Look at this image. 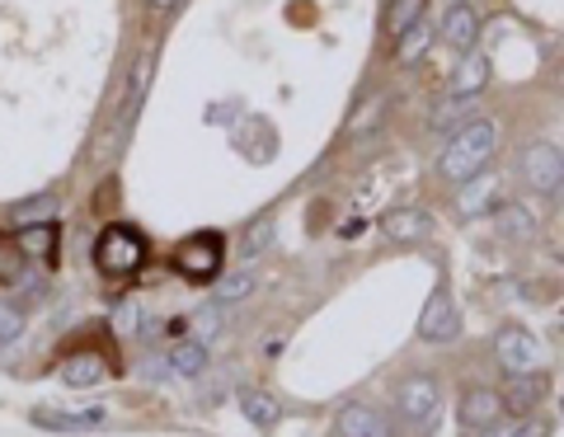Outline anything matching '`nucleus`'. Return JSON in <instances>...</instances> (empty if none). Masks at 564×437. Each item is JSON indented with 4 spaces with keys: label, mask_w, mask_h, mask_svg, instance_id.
<instances>
[{
    "label": "nucleus",
    "mask_w": 564,
    "mask_h": 437,
    "mask_svg": "<svg viewBox=\"0 0 564 437\" xmlns=\"http://www.w3.org/2000/svg\"><path fill=\"white\" fill-rule=\"evenodd\" d=\"M381 108H386L381 99H372V104L363 108V118H353V122H349V132H353V137H363V132H372V128H376V122H381Z\"/></svg>",
    "instance_id": "obj_30"
},
{
    "label": "nucleus",
    "mask_w": 564,
    "mask_h": 437,
    "mask_svg": "<svg viewBox=\"0 0 564 437\" xmlns=\"http://www.w3.org/2000/svg\"><path fill=\"white\" fill-rule=\"evenodd\" d=\"M141 324V306L137 302H122L118 306V330H137Z\"/></svg>",
    "instance_id": "obj_31"
},
{
    "label": "nucleus",
    "mask_w": 564,
    "mask_h": 437,
    "mask_svg": "<svg viewBox=\"0 0 564 437\" xmlns=\"http://www.w3.org/2000/svg\"><path fill=\"white\" fill-rule=\"evenodd\" d=\"M555 198H560V208H564V184H560V189H555Z\"/></svg>",
    "instance_id": "obj_34"
},
{
    "label": "nucleus",
    "mask_w": 564,
    "mask_h": 437,
    "mask_svg": "<svg viewBox=\"0 0 564 437\" xmlns=\"http://www.w3.org/2000/svg\"><path fill=\"white\" fill-rule=\"evenodd\" d=\"M541 395H545V377H537V371H513L508 377V400H504V410L508 414H531L541 404Z\"/></svg>",
    "instance_id": "obj_15"
},
{
    "label": "nucleus",
    "mask_w": 564,
    "mask_h": 437,
    "mask_svg": "<svg viewBox=\"0 0 564 437\" xmlns=\"http://www.w3.org/2000/svg\"><path fill=\"white\" fill-rule=\"evenodd\" d=\"M193 324H198V339H202V343H208V339H212L216 330H222V306H216V302H212L208 310H198V316H193Z\"/></svg>",
    "instance_id": "obj_29"
},
{
    "label": "nucleus",
    "mask_w": 564,
    "mask_h": 437,
    "mask_svg": "<svg viewBox=\"0 0 564 437\" xmlns=\"http://www.w3.org/2000/svg\"><path fill=\"white\" fill-rule=\"evenodd\" d=\"M513 437H551V424H541V418H527V424H517Z\"/></svg>",
    "instance_id": "obj_32"
},
{
    "label": "nucleus",
    "mask_w": 564,
    "mask_h": 437,
    "mask_svg": "<svg viewBox=\"0 0 564 437\" xmlns=\"http://www.w3.org/2000/svg\"><path fill=\"white\" fill-rule=\"evenodd\" d=\"M94 263L108 277H132L146 263V240L132 226H104L99 240H94Z\"/></svg>",
    "instance_id": "obj_3"
},
{
    "label": "nucleus",
    "mask_w": 564,
    "mask_h": 437,
    "mask_svg": "<svg viewBox=\"0 0 564 437\" xmlns=\"http://www.w3.org/2000/svg\"><path fill=\"white\" fill-rule=\"evenodd\" d=\"M428 43H433V28L419 20L414 28H404V34H400V43H396V61H400V67H410V61H419V52L428 48Z\"/></svg>",
    "instance_id": "obj_25"
},
{
    "label": "nucleus",
    "mask_w": 564,
    "mask_h": 437,
    "mask_svg": "<svg viewBox=\"0 0 564 437\" xmlns=\"http://www.w3.org/2000/svg\"><path fill=\"white\" fill-rule=\"evenodd\" d=\"M466 122H475V104H470V99H457V95H451L447 104H437V108H433L428 128H433V132H461V128H466Z\"/></svg>",
    "instance_id": "obj_19"
},
{
    "label": "nucleus",
    "mask_w": 564,
    "mask_h": 437,
    "mask_svg": "<svg viewBox=\"0 0 564 437\" xmlns=\"http://www.w3.org/2000/svg\"><path fill=\"white\" fill-rule=\"evenodd\" d=\"M169 371H175V377H202V371H208V343L179 339L175 349H169Z\"/></svg>",
    "instance_id": "obj_17"
},
{
    "label": "nucleus",
    "mask_w": 564,
    "mask_h": 437,
    "mask_svg": "<svg viewBox=\"0 0 564 437\" xmlns=\"http://www.w3.org/2000/svg\"><path fill=\"white\" fill-rule=\"evenodd\" d=\"M498 189H504V184L480 169V175H470V179H466V189L457 193V212L466 216V222H475V216L494 212V208H498Z\"/></svg>",
    "instance_id": "obj_9"
},
{
    "label": "nucleus",
    "mask_w": 564,
    "mask_h": 437,
    "mask_svg": "<svg viewBox=\"0 0 564 437\" xmlns=\"http://www.w3.org/2000/svg\"><path fill=\"white\" fill-rule=\"evenodd\" d=\"M24 334V310L14 302H0V343H14Z\"/></svg>",
    "instance_id": "obj_28"
},
{
    "label": "nucleus",
    "mask_w": 564,
    "mask_h": 437,
    "mask_svg": "<svg viewBox=\"0 0 564 437\" xmlns=\"http://www.w3.org/2000/svg\"><path fill=\"white\" fill-rule=\"evenodd\" d=\"M57 193H38V198H24V202H14L10 208V222L14 226H38V222H52V212H57Z\"/></svg>",
    "instance_id": "obj_22"
},
{
    "label": "nucleus",
    "mask_w": 564,
    "mask_h": 437,
    "mask_svg": "<svg viewBox=\"0 0 564 437\" xmlns=\"http://www.w3.org/2000/svg\"><path fill=\"white\" fill-rule=\"evenodd\" d=\"M334 428H339V437H396V428L386 424V414H376L372 404H343Z\"/></svg>",
    "instance_id": "obj_11"
},
{
    "label": "nucleus",
    "mask_w": 564,
    "mask_h": 437,
    "mask_svg": "<svg viewBox=\"0 0 564 437\" xmlns=\"http://www.w3.org/2000/svg\"><path fill=\"white\" fill-rule=\"evenodd\" d=\"M484 85H490V57L470 52L457 67V75H451V95H457V99H475Z\"/></svg>",
    "instance_id": "obj_16"
},
{
    "label": "nucleus",
    "mask_w": 564,
    "mask_h": 437,
    "mask_svg": "<svg viewBox=\"0 0 564 437\" xmlns=\"http://www.w3.org/2000/svg\"><path fill=\"white\" fill-rule=\"evenodd\" d=\"M457 334H461L457 302H451V292H447V287H437V292H433V302L423 306V316H419V339H423V343H451Z\"/></svg>",
    "instance_id": "obj_6"
},
{
    "label": "nucleus",
    "mask_w": 564,
    "mask_h": 437,
    "mask_svg": "<svg viewBox=\"0 0 564 437\" xmlns=\"http://www.w3.org/2000/svg\"><path fill=\"white\" fill-rule=\"evenodd\" d=\"M269 245H273V222H269V216H259V222L245 231V245H240V255H245V259H259V255H263V249H269Z\"/></svg>",
    "instance_id": "obj_27"
},
{
    "label": "nucleus",
    "mask_w": 564,
    "mask_h": 437,
    "mask_svg": "<svg viewBox=\"0 0 564 437\" xmlns=\"http://www.w3.org/2000/svg\"><path fill=\"white\" fill-rule=\"evenodd\" d=\"M508 410H504V395L498 390H490V386H475V390H466L461 395V424H466V433H480V428H490V424H498Z\"/></svg>",
    "instance_id": "obj_8"
},
{
    "label": "nucleus",
    "mask_w": 564,
    "mask_h": 437,
    "mask_svg": "<svg viewBox=\"0 0 564 437\" xmlns=\"http://www.w3.org/2000/svg\"><path fill=\"white\" fill-rule=\"evenodd\" d=\"M494 222H498V236L513 240V245L537 240V212L522 208V202H498V208H494Z\"/></svg>",
    "instance_id": "obj_12"
},
{
    "label": "nucleus",
    "mask_w": 564,
    "mask_h": 437,
    "mask_svg": "<svg viewBox=\"0 0 564 437\" xmlns=\"http://www.w3.org/2000/svg\"><path fill=\"white\" fill-rule=\"evenodd\" d=\"M494 151H498V128L490 118H475V122H466L461 132H451L437 169H443V179L466 184L470 175H480V169L494 161Z\"/></svg>",
    "instance_id": "obj_1"
},
{
    "label": "nucleus",
    "mask_w": 564,
    "mask_h": 437,
    "mask_svg": "<svg viewBox=\"0 0 564 437\" xmlns=\"http://www.w3.org/2000/svg\"><path fill=\"white\" fill-rule=\"evenodd\" d=\"M423 5L428 0H390V14H386V34L390 38H400L404 28H414L423 20Z\"/></svg>",
    "instance_id": "obj_24"
},
{
    "label": "nucleus",
    "mask_w": 564,
    "mask_h": 437,
    "mask_svg": "<svg viewBox=\"0 0 564 437\" xmlns=\"http://www.w3.org/2000/svg\"><path fill=\"white\" fill-rule=\"evenodd\" d=\"M443 38L451 43L457 52H470L480 43V14H475V5H451L447 10V20H443Z\"/></svg>",
    "instance_id": "obj_13"
},
{
    "label": "nucleus",
    "mask_w": 564,
    "mask_h": 437,
    "mask_svg": "<svg viewBox=\"0 0 564 437\" xmlns=\"http://www.w3.org/2000/svg\"><path fill=\"white\" fill-rule=\"evenodd\" d=\"M151 71H155V57L141 52L137 67H132V81H128V99H122V122L137 118V108H141V99H146V90H151Z\"/></svg>",
    "instance_id": "obj_20"
},
{
    "label": "nucleus",
    "mask_w": 564,
    "mask_h": 437,
    "mask_svg": "<svg viewBox=\"0 0 564 437\" xmlns=\"http://www.w3.org/2000/svg\"><path fill=\"white\" fill-rule=\"evenodd\" d=\"M240 410L249 414V424H255V428H273L278 418H282L278 400L263 395V390H240Z\"/></svg>",
    "instance_id": "obj_23"
},
{
    "label": "nucleus",
    "mask_w": 564,
    "mask_h": 437,
    "mask_svg": "<svg viewBox=\"0 0 564 437\" xmlns=\"http://www.w3.org/2000/svg\"><path fill=\"white\" fill-rule=\"evenodd\" d=\"M381 231H386V236L396 240V245H414V240H423V236L433 231V216L423 212V208H396V212H390L386 222H381Z\"/></svg>",
    "instance_id": "obj_14"
},
{
    "label": "nucleus",
    "mask_w": 564,
    "mask_h": 437,
    "mask_svg": "<svg viewBox=\"0 0 564 437\" xmlns=\"http://www.w3.org/2000/svg\"><path fill=\"white\" fill-rule=\"evenodd\" d=\"M522 179H527L531 193L555 198V189L564 184V151L551 146V142H531L522 151Z\"/></svg>",
    "instance_id": "obj_4"
},
{
    "label": "nucleus",
    "mask_w": 564,
    "mask_h": 437,
    "mask_svg": "<svg viewBox=\"0 0 564 437\" xmlns=\"http://www.w3.org/2000/svg\"><path fill=\"white\" fill-rule=\"evenodd\" d=\"M57 377L67 386H99L108 377V367H104V357H94V353H75L57 367Z\"/></svg>",
    "instance_id": "obj_18"
},
{
    "label": "nucleus",
    "mask_w": 564,
    "mask_h": 437,
    "mask_svg": "<svg viewBox=\"0 0 564 437\" xmlns=\"http://www.w3.org/2000/svg\"><path fill=\"white\" fill-rule=\"evenodd\" d=\"M151 5H155V10H175L179 0H151Z\"/></svg>",
    "instance_id": "obj_33"
},
{
    "label": "nucleus",
    "mask_w": 564,
    "mask_h": 437,
    "mask_svg": "<svg viewBox=\"0 0 564 437\" xmlns=\"http://www.w3.org/2000/svg\"><path fill=\"white\" fill-rule=\"evenodd\" d=\"M249 292H255V277L240 269V273H231V277H222V283H216V306H235V302H245Z\"/></svg>",
    "instance_id": "obj_26"
},
{
    "label": "nucleus",
    "mask_w": 564,
    "mask_h": 437,
    "mask_svg": "<svg viewBox=\"0 0 564 437\" xmlns=\"http://www.w3.org/2000/svg\"><path fill=\"white\" fill-rule=\"evenodd\" d=\"M494 357H498V367L508 371H527L531 363H537V339H531L522 324H504L498 330V339H494Z\"/></svg>",
    "instance_id": "obj_7"
},
{
    "label": "nucleus",
    "mask_w": 564,
    "mask_h": 437,
    "mask_svg": "<svg viewBox=\"0 0 564 437\" xmlns=\"http://www.w3.org/2000/svg\"><path fill=\"white\" fill-rule=\"evenodd\" d=\"M20 249L24 255H34L43 263L57 259V222H38V226H24L20 231Z\"/></svg>",
    "instance_id": "obj_21"
},
{
    "label": "nucleus",
    "mask_w": 564,
    "mask_h": 437,
    "mask_svg": "<svg viewBox=\"0 0 564 437\" xmlns=\"http://www.w3.org/2000/svg\"><path fill=\"white\" fill-rule=\"evenodd\" d=\"M175 269L188 283H212L222 273V236H188L175 249Z\"/></svg>",
    "instance_id": "obj_5"
},
{
    "label": "nucleus",
    "mask_w": 564,
    "mask_h": 437,
    "mask_svg": "<svg viewBox=\"0 0 564 437\" xmlns=\"http://www.w3.org/2000/svg\"><path fill=\"white\" fill-rule=\"evenodd\" d=\"M396 414L414 437L437 433V418H443V390H437V381L428 377V371H410V377L396 386Z\"/></svg>",
    "instance_id": "obj_2"
},
{
    "label": "nucleus",
    "mask_w": 564,
    "mask_h": 437,
    "mask_svg": "<svg viewBox=\"0 0 564 437\" xmlns=\"http://www.w3.org/2000/svg\"><path fill=\"white\" fill-rule=\"evenodd\" d=\"M104 418L108 410H34V424L38 428H52V433H94V428H104Z\"/></svg>",
    "instance_id": "obj_10"
}]
</instances>
